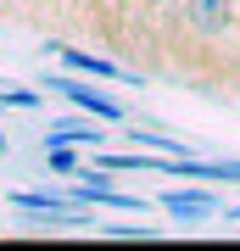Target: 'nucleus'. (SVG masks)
I'll return each instance as SVG.
<instances>
[{"label": "nucleus", "instance_id": "f257e3e1", "mask_svg": "<svg viewBox=\"0 0 240 251\" xmlns=\"http://www.w3.org/2000/svg\"><path fill=\"white\" fill-rule=\"evenodd\" d=\"M168 45H196V50H218V45H240V0H173L168 11Z\"/></svg>", "mask_w": 240, "mask_h": 251}, {"label": "nucleus", "instance_id": "f03ea898", "mask_svg": "<svg viewBox=\"0 0 240 251\" xmlns=\"http://www.w3.org/2000/svg\"><path fill=\"white\" fill-rule=\"evenodd\" d=\"M45 84H51L56 95H67V100H73V106H79V112H95L101 123H123V117H129V112H123V100L101 95L95 84H79V78H62V73H45Z\"/></svg>", "mask_w": 240, "mask_h": 251}, {"label": "nucleus", "instance_id": "7ed1b4c3", "mask_svg": "<svg viewBox=\"0 0 240 251\" xmlns=\"http://www.w3.org/2000/svg\"><path fill=\"white\" fill-rule=\"evenodd\" d=\"M62 50V62L73 73H84V78H112V84H140V73H129V67H117V62H101V56H89V50H73V45H56Z\"/></svg>", "mask_w": 240, "mask_h": 251}, {"label": "nucleus", "instance_id": "20e7f679", "mask_svg": "<svg viewBox=\"0 0 240 251\" xmlns=\"http://www.w3.org/2000/svg\"><path fill=\"white\" fill-rule=\"evenodd\" d=\"M162 206L173 218H207V212H218V196H207V190H168Z\"/></svg>", "mask_w": 240, "mask_h": 251}, {"label": "nucleus", "instance_id": "39448f33", "mask_svg": "<svg viewBox=\"0 0 240 251\" xmlns=\"http://www.w3.org/2000/svg\"><path fill=\"white\" fill-rule=\"evenodd\" d=\"M51 140H67V145H101L107 134H101L95 123H51Z\"/></svg>", "mask_w": 240, "mask_h": 251}, {"label": "nucleus", "instance_id": "423d86ee", "mask_svg": "<svg viewBox=\"0 0 240 251\" xmlns=\"http://www.w3.org/2000/svg\"><path fill=\"white\" fill-rule=\"evenodd\" d=\"M11 206H23V212H45V218H56V212H62V196H39V190H17V196H11Z\"/></svg>", "mask_w": 240, "mask_h": 251}, {"label": "nucleus", "instance_id": "0eeeda50", "mask_svg": "<svg viewBox=\"0 0 240 251\" xmlns=\"http://www.w3.org/2000/svg\"><path fill=\"white\" fill-rule=\"evenodd\" d=\"M45 168H51V173H84V168H79V156L67 151V140L45 145Z\"/></svg>", "mask_w": 240, "mask_h": 251}, {"label": "nucleus", "instance_id": "6e6552de", "mask_svg": "<svg viewBox=\"0 0 240 251\" xmlns=\"http://www.w3.org/2000/svg\"><path fill=\"white\" fill-rule=\"evenodd\" d=\"M23 6H28V17H39V11H51V17H67L73 0H23Z\"/></svg>", "mask_w": 240, "mask_h": 251}, {"label": "nucleus", "instance_id": "1a4fd4ad", "mask_svg": "<svg viewBox=\"0 0 240 251\" xmlns=\"http://www.w3.org/2000/svg\"><path fill=\"white\" fill-rule=\"evenodd\" d=\"M140 6H145V11H151V17H162V11H168V6H173V0H140Z\"/></svg>", "mask_w": 240, "mask_h": 251}, {"label": "nucleus", "instance_id": "9d476101", "mask_svg": "<svg viewBox=\"0 0 240 251\" xmlns=\"http://www.w3.org/2000/svg\"><path fill=\"white\" fill-rule=\"evenodd\" d=\"M0 156H6V134H0Z\"/></svg>", "mask_w": 240, "mask_h": 251}, {"label": "nucleus", "instance_id": "9b49d317", "mask_svg": "<svg viewBox=\"0 0 240 251\" xmlns=\"http://www.w3.org/2000/svg\"><path fill=\"white\" fill-rule=\"evenodd\" d=\"M0 106H11V100H6V95H0Z\"/></svg>", "mask_w": 240, "mask_h": 251}]
</instances>
